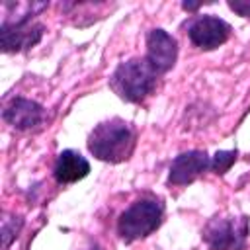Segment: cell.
<instances>
[{"instance_id":"obj_1","label":"cell","mask_w":250,"mask_h":250,"mask_svg":"<svg viewBox=\"0 0 250 250\" xmlns=\"http://www.w3.org/2000/svg\"><path fill=\"white\" fill-rule=\"evenodd\" d=\"M137 145L135 127L121 119L111 117L98 123L88 135V150L102 162L119 164L133 156Z\"/></svg>"},{"instance_id":"obj_2","label":"cell","mask_w":250,"mask_h":250,"mask_svg":"<svg viewBox=\"0 0 250 250\" xmlns=\"http://www.w3.org/2000/svg\"><path fill=\"white\" fill-rule=\"evenodd\" d=\"M158 76L160 74H156V70L146 62L145 57H135L117 64L109 78V86L121 100L141 104L156 90Z\"/></svg>"},{"instance_id":"obj_3","label":"cell","mask_w":250,"mask_h":250,"mask_svg":"<svg viewBox=\"0 0 250 250\" xmlns=\"http://www.w3.org/2000/svg\"><path fill=\"white\" fill-rule=\"evenodd\" d=\"M164 217V207L154 197H141L133 201L117 219V234L123 242L131 244L152 234Z\"/></svg>"},{"instance_id":"obj_4","label":"cell","mask_w":250,"mask_h":250,"mask_svg":"<svg viewBox=\"0 0 250 250\" xmlns=\"http://www.w3.org/2000/svg\"><path fill=\"white\" fill-rule=\"evenodd\" d=\"M49 4H31V8L18 18H4L0 25V47L4 53H21L35 47L45 33V25L35 21L33 16Z\"/></svg>"},{"instance_id":"obj_5","label":"cell","mask_w":250,"mask_h":250,"mask_svg":"<svg viewBox=\"0 0 250 250\" xmlns=\"http://www.w3.org/2000/svg\"><path fill=\"white\" fill-rule=\"evenodd\" d=\"M250 232L248 217H213L201 230L209 250H244Z\"/></svg>"},{"instance_id":"obj_6","label":"cell","mask_w":250,"mask_h":250,"mask_svg":"<svg viewBox=\"0 0 250 250\" xmlns=\"http://www.w3.org/2000/svg\"><path fill=\"white\" fill-rule=\"evenodd\" d=\"M230 31H232V27L225 20H221L213 14H205V16L195 18L189 23L188 37L197 49L213 51V49L221 47L230 37Z\"/></svg>"},{"instance_id":"obj_7","label":"cell","mask_w":250,"mask_h":250,"mask_svg":"<svg viewBox=\"0 0 250 250\" xmlns=\"http://www.w3.org/2000/svg\"><path fill=\"white\" fill-rule=\"evenodd\" d=\"M146 62L156 70V74H164L174 68L178 61V41L164 29L154 27L146 33Z\"/></svg>"},{"instance_id":"obj_8","label":"cell","mask_w":250,"mask_h":250,"mask_svg":"<svg viewBox=\"0 0 250 250\" xmlns=\"http://www.w3.org/2000/svg\"><path fill=\"white\" fill-rule=\"evenodd\" d=\"M211 170V156L205 150H188L178 154L168 170V186H188Z\"/></svg>"},{"instance_id":"obj_9","label":"cell","mask_w":250,"mask_h":250,"mask_svg":"<svg viewBox=\"0 0 250 250\" xmlns=\"http://www.w3.org/2000/svg\"><path fill=\"white\" fill-rule=\"evenodd\" d=\"M2 119L18 131L37 129L45 121V107L35 100L14 98L2 111Z\"/></svg>"},{"instance_id":"obj_10","label":"cell","mask_w":250,"mask_h":250,"mask_svg":"<svg viewBox=\"0 0 250 250\" xmlns=\"http://www.w3.org/2000/svg\"><path fill=\"white\" fill-rule=\"evenodd\" d=\"M88 172H90V162L78 150H72V148L59 152L53 168V176L59 184H74L86 178Z\"/></svg>"},{"instance_id":"obj_11","label":"cell","mask_w":250,"mask_h":250,"mask_svg":"<svg viewBox=\"0 0 250 250\" xmlns=\"http://www.w3.org/2000/svg\"><path fill=\"white\" fill-rule=\"evenodd\" d=\"M238 158V150H217L213 156H211V170L219 176L227 174L230 170V166L236 162Z\"/></svg>"},{"instance_id":"obj_12","label":"cell","mask_w":250,"mask_h":250,"mask_svg":"<svg viewBox=\"0 0 250 250\" xmlns=\"http://www.w3.org/2000/svg\"><path fill=\"white\" fill-rule=\"evenodd\" d=\"M23 227V219L21 217H6L2 221V250H8L10 244L16 240V236L20 234Z\"/></svg>"},{"instance_id":"obj_13","label":"cell","mask_w":250,"mask_h":250,"mask_svg":"<svg viewBox=\"0 0 250 250\" xmlns=\"http://www.w3.org/2000/svg\"><path fill=\"white\" fill-rule=\"evenodd\" d=\"M229 8L242 18H250V0H230Z\"/></svg>"},{"instance_id":"obj_14","label":"cell","mask_w":250,"mask_h":250,"mask_svg":"<svg viewBox=\"0 0 250 250\" xmlns=\"http://www.w3.org/2000/svg\"><path fill=\"white\" fill-rule=\"evenodd\" d=\"M182 8L188 10V12H193V10L201 8V2H182Z\"/></svg>"},{"instance_id":"obj_15","label":"cell","mask_w":250,"mask_h":250,"mask_svg":"<svg viewBox=\"0 0 250 250\" xmlns=\"http://www.w3.org/2000/svg\"><path fill=\"white\" fill-rule=\"evenodd\" d=\"M82 250H104V248H102V246H100L96 240H88V244H86Z\"/></svg>"}]
</instances>
